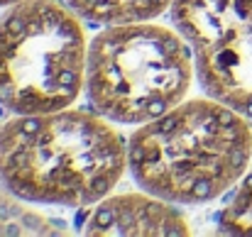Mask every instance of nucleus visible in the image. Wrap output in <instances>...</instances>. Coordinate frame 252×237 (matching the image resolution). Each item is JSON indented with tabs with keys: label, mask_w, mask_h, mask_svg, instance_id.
<instances>
[{
	"label": "nucleus",
	"mask_w": 252,
	"mask_h": 237,
	"mask_svg": "<svg viewBox=\"0 0 252 237\" xmlns=\"http://www.w3.org/2000/svg\"><path fill=\"white\" fill-rule=\"evenodd\" d=\"M17 2H22V0H0V7H12Z\"/></svg>",
	"instance_id": "nucleus-9"
},
{
	"label": "nucleus",
	"mask_w": 252,
	"mask_h": 237,
	"mask_svg": "<svg viewBox=\"0 0 252 237\" xmlns=\"http://www.w3.org/2000/svg\"><path fill=\"white\" fill-rule=\"evenodd\" d=\"M220 225L233 235H252V166L238 183V191L225 210L220 213Z\"/></svg>",
	"instance_id": "nucleus-8"
},
{
	"label": "nucleus",
	"mask_w": 252,
	"mask_h": 237,
	"mask_svg": "<svg viewBox=\"0 0 252 237\" xmlns=\"http://www.w3.org/2000/svg\"><path fill=\"white\" fill-rule=\"evenodd\" d=\"M81 17L57 0H22L0 17V105L15 115L71 108L86 90Z\"/></svg>",
	"instance_id": "nucleus-4"
},
{
	"label": "nucleus",
	"mask_w": 252,
	"mask_h": 237,
	"mask_svg": "<svg viewBox=\"0 0 252 237\" xmlns=\"http://www.w3.org/2000/svg\"><path fill=\"white\" fill-rule=\"evenodd\" d=\"M196 76L189 39L155 20L108 25L88 42L86 95L115 125H145L186 100Z\"/></svg>",
	"instance_id": "nucleus-3"
},
{
	"label": "nucleus",
	"mask_w": 252,
	"mask_h": 237,
	"mask_svg": "<svg viewBox=\"0 0 252 237\" xmlns=\"http://www.w3.org/2000/svg\"><path fill=\"white\" fill-rule=\"evenodd\" d=\"M84 233L95 237H167L189 235L191 230L174 203L140 188L132 193H110L98 201Z\"/></svg>",
	"instance_id": "nucleus-6"
},
{
	"label": "nucleus",
	"mask_w": 252,
	"mask_h": 237,
	"mask_svg": "<svg viewBox=\"0 0 252 237\" xmlns=\"http://www.w3.org/2000/svg\"><path fill=\"white\" fill-rule=\"evenodd\" d=\"M203 90L252 120V0H174Z\"/></svg>",
	"instance_id": "nucleus-5"
},
{
	"label": "nucleus",
	"mask_w": 252,
	"mask_h": 237,
	"mask_svg": "<svg viewBox=\"0 0 252 237\" xmlns=\"http://www.w3.org/2000/svg\"><path fill=\"white\" fill-rule=\"evenodd\" d=\"M66 5L93 25H127L157 20L174 0H66Z\"/></svg>",
	"instance_id": "nucleus-7"
},
{
	"label": "nucleus",
	"mask_w": 252,
	"mask_h": 237,
	"mask_svg": "<svg viewBox=\"0 0 252 237\" xmlns=\"http://www.w3.org/2000/svg\"><path fill=\"white\" fill-rule=\"evenodd\" d=\"M95 110L15 115L0 125V183L27 203L81 208L115 191L127 140Z\"/></svg>",
	"instance_id": "nucleus-1"
},
{
	"label": "nucleus",
	"mask_w": 252,
	"mask_h": 237,
	"mask_svg": "<svg viewBox=\"0 0 252 237\" xmlns=\"http://www.w3.org/2000/svg\"><path fill=\"white\" fill-rule=\"evenodd\" d=\"M250 161V118L208 93L137 125L127 140L135 183L174 206L220 198L243 181Z\"/></svg>",
	"instance_id": "nucleus-2"
}]
</instances>
